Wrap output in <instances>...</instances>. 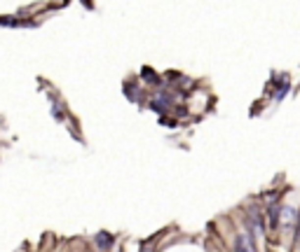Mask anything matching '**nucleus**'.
Listing matches in <instances>:
<instances>
[{"instance_id":"nucleus-3","label":"nucleus","mask_w":300,"mask_h":252,"mask_svg":"<svg viewBox=\"0 0 300 252\" xmlns=\"http://www.w3.org/2000/svg\"><path fill=\"white\" fill-rule=\"evenodd\" d=\"M279 215H281V208L279 206H270V212H268V217H270V229H277L279 227Z\"/></svg>"},{"instance_id":"nucleus-4","label":"nucleus","mask_w":300,"mask_h":252,"mask_svg":"<svg viewBox=\"0 0 300 252\" xmlns=\"http://www.w3.org/2000/svg\"><path fill=\"white\" fill-rule=\"evenodd\" d=\"M281 215H284V222H286V224H293V220H296V208L284 206V208H281Z\"/></svg>"},{"instance_id":"nucleus-5","label":"nucleus","mask_w":300,"mask_h":252,"mask_svg":"<svg viewBox=\"0 0 300 252\" xmlns=\"http://www.w3.org/2000/svg\"><path fill=\"white\" fill-rule=\"evenodd\" d=\"M143 77H146V80H152V82H157V77H155V73H152V70H150V68H143Z\"/></svg>"},{"instance_id":"nucleus-6","label":"nucleus","mask_w":300,"mask_h":252,"mask_svg":"<svg viewBox=\"0 0 300 252\" xmlns=\"http://www.w3.org/2000/svg\"><path fill=\"white\" fill-rule=\"evenodd\" d=\"M298 238H300V224H298Z\"/></svg>"},{"instance_id":"nucleus-1","label":"nucleus","mask_w":300,"mask_h":252,"mask_svg":"<svg viewBox=\"0 0 300 252\" xmlns=\"http://www.w3.org/2000/svg\"><path fill=\"white\" fill-rule=\"evenodd\" d=\"M235 252H256L253 238H251L249 233H237V238H235Z\"/></svg>"},{"instance_id":"nucleus-2","label":"nucleus","mask_w":300,"mask_h":252,"mask_svg":"<svg viewBox=\"0 0 300 252\" xmlns=\"http://www.w3.org/2000/svg\"><path fill=\"white\" fill-rule=\"evenodd\" d=\"M94 243H97L99 250H108V248L113 245V236H110L108 231H99L97 236H94Z\"/></svg>"}]
</instances>
